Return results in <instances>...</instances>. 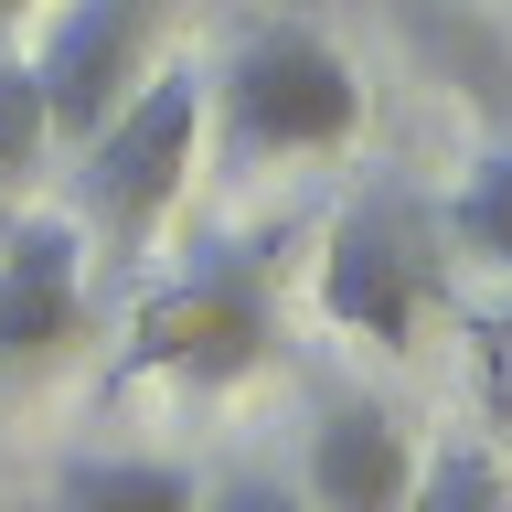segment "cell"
<instances>
[{
	"mask_svg": "<svg viewBox=\"0 0 512 512\" xmlns=\"http://www.w3.org/2000/svg\"><path fill=\"white\" fill-rule=\"evenodd\" d=\"M278 256L288 224L256 235H214L192 246L171 278L128 310V352L107 384H182V395H224L278 352Z\"/></svg>",
	"mask_w": 512,
	"mask_h": 512,
	"instance_id": "cell-1",
	"label": "cell"
},
{
	"mask_svg": "<svg viewBox=\"0 0 512 512\" xmlns=\"http://www.w3.org/2000/svg\"><path fill=\"white\" fill-rule=\"evenodd\" d=\"M203 128H224L235 171H256V160H331L363 128V64L320 22H246L235 54L214 64Z\"/></svg>",
	"mask_w": 512,
	"mask_h": 512,
	"instance_id": "cell-2",
	"label": "cell"
},
{
	"mask_svg": "<svg viewBox=\"0 0 512 512\" xmlns=\"http://www.w3.org/2000/svg\"><path fill=\"white\" fill-rule=\"evenodd\" d=\"M203 107H214V64H160L107 107L96 139H75V224L86 246L139 256L192 192V150H203Z\"/></svg>",
	"mask_w": 512,
	"mask_h": 512,
	"instance_id": "cell-3",
	"label": "cell"
},
{
	"mask_svg": "<svg viewBox=\"0 0 512 512\" xmlns=\"http://www.w3.org/2000/svg\"><path fill=\"white\" fill-rule=\"evenodd\" d=\"M310 299L331 331H363V342H416V320L448 299V224L416 182H363L320 235Z\"/></svg>",
	"mask_w": 512,
	"mask_h": 512,
	"instance_id": "cell-4",
	"label": "cell"
},
{
	"mask_svg": "<svg viewBox=\"0 0 512 512\" xmlns=\"http://www.w3.org/2000/svg\"><path fill=\"white\" fill-rule=\"evenodd\" d=\"M86 224L75 214H22L0 235V363H54L86 342Z\"/></svg>",
	"mask_w": 512,
	"mask_h": 512,
	"instance_id": "cell-5",
	"label": "cell"
},
{
	"mask_svg": "<svg viewBox=\"0 0 512 512\" xmlns=\"http://www.w3.org/2000/svg\"><path fill=\"white\" fill-rule=\"evenodd\" d=\"M139 43H150V0H64V22L43 32V118H54V150L96 139L107 107L139 86Z\"/></svg>",
	"mask_w": 512,
	"mask_h": 512,
	"instance_id": "cell-6",
	"label": "cell"
},
{
	"mask_svg": "<svg viewBox=\"0 0 512 512\" xmlns=\"http://www.w3.org/2000/svg\"><path fill=\"white\" fill-rule=\"evenodd\" d=\"M416 438L395 427V406L374 395H331L310 416V459H299V502L310 512H406L416 491Z\"/></svg>",
	"mask_w": 512,
	"mask_h": 512,
	"instance_id": "cell-7",
	"label": "cell"
},
{
	"mask_svg": "<svg viewBox=\"0 0 512 512\" xmlns=\"http://www.w3.org/2000/svg\"><path fill=\"white\" fill-rule=\"evenodd\" d=\"M438 224H448L459 256H480V267L512 278V75H491V139L470 150V171L438 203Z\"/></svg>",
	"mask_w": 512,
	"mask_h": 512,
	"instance_id": "cell-8",
	"label": "cell"
},
{
	"mask_svg": "<svg viewBox=\"0 0 512 512\" xmlns=\"http://www.w3.org/2000/svg\"><path fill=\"white\" fill-rule=\"evenodd\" d=\"M54 512H203V480L182 459H64L54 470Z\"/></svg>",
	"mask_w": 512,
	"mask_h": 512,
	"instance_id": "cell-9",
	"label": "cell"
},
{
	"mask_svg": "<svg viewBox=\"0 0 512 512\" xmlns=\"http://www.w3.org/2000/svg\"><path fill=\"white\" fill-rule=\"evenodd\" d=\"M43 160H54V118H43V75L32 54L0 43V203H22L43 182Z\"/></svg>",
	"mask_w": 512,
	"mask_h": 512,
	"instance_id": "cell-10",
	"label": "cell"
},
{
	"mask_svg": "<svg viewBox=\"0 0 512 512\" xmlns=\"http://www.w3.org/2000/svg\"><path fill=\"white\" fill-rule=\"evenodd\" d=\"M406 512H512V480L491 470V448H448V459H427L416 470V491H406Z\"/></svg>",
	"mask_w": 512,
	"mask_h": 512,
	"instance_id": "cell-11",
	"label": "cell"
},
{
	"mask_svg": "<svg viewBox=\"0 0 512 512\" xmlns=\"http://www.w3.org/2000/svg\"><path fill=\"white\" fill-rule=\"evenodd\" d=\"M203 512H310V502H299V480H278V470H224L214 491H203Z\"/></svg>",
	"mask_w": 512,
	"mask_h": 512,
	"instance_id": "cell-12",
	"label": "cell"
},
{
	"mask_svg": "<svg viewBox=\"0 0 512 512\" xmlns=\"http://www.w3.org/2000/svg\"><path fill=\"white\" fill-rule=\"evenodd\" d=\"M22 11H32V0H0V22H22Z\"/></svg>",
	"mask_w": 512,
	"mask_h": 512,
	"instance_id": "cell-13",
	"label": "cell"
}]
</instances>
